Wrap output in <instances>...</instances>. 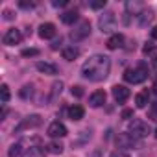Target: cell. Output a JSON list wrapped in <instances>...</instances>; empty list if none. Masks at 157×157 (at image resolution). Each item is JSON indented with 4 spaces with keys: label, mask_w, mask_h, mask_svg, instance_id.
<instances>
[{
    "label": "cell",
    "mask_w": 157,
    "mask_h": 157,
    "mask_svg": "<svg viewBox=\"0 0 157 157\" xmlns=\"http://www.w3.org/2000/svg\"><path fill=\"white\" fill-rule=\"evenodd\" d=\"M93 10H104L105 8V0H94V2H91L89 4Z\"/></svg>",
    "instance_id": "29"
},
{
    "label": "cell",
    "mask_w": 157,
    "mask_h": 157,
    "mask_svg": "<svg viewBox=\"0 0 157 157\" xmlns=\"http://www.w3.org/2000/svg\"><path fill=\"white\" fill-rule=\"evenodd\" d=\"M117 146H118V150H137L139 146H140V142H139V139H135L131 133H118L117 135Z\"/></svg>",
    "instance_id": "5"
},
{
    "label": "cell",
    "mask_w": 157,
    "mask_h": 157,
    "mask_svg": "<svg viewBox=\"0 0 157 157\" xmlns=\"http://www.w3.org/2000/svg\"><path fill=\"white\" fill-rule=\"evenodd\" d=\"M142 11V4L139 2V0H129V2H126V13L128 15H135V17H139V13Z\"/></svg>",
    "instance_id": "18"
},
{
    "label": "cell",
    "mask_w": 157,
    "mask_h": 157,
    "mask_svg": "<svg viewBox=\"0 0 157 157\" xmlns=\"http://www.w3.org/2000/svg\"><path fill=\"white\" fill-rule=\"evenodd\" d=\"M129 89L126 87V85H115L113 87V98L118 102V104H124L128 98H129Z\"/></svg>",
    "instance_id": "10"
},
{
    "label": "cell",
    "mask_w": 157,
    "mask_h": 157,
    "mask_svg": "<svg viewBox=\"0 0 157 157\" xmlns=\"http://www.w3.org/2000/svg\"><path fill=\"white\" fill-rule=\"evenodd\" d=\"M91 33V24L89 21H82V22H78V26H74V30L70 32V39L74 43H80L83 39H87Z\"/></svg>",
    "instance_id": "6"
},
{
    "label": "cell",
    "mask_w": 157,
    "mask_h": 157,
    "mask_svg": "<svg viewBox=\"0 0 157 157\" xmlns=\"http://www.w3.org/2000/svg\"><path fill=\"white\" fill-rule=\"evenodd\" d=\"M153 93H155V94H157V82H155V83H153Z\"/></svg>",
    "instance_id": "37"
},
{
    "label": "cell",
    "mask_w": 157,
    "mask_h": 157,
    "mask_svg": "<svg viewBox=\"0 0 157 157\" xmlns=\"http://www.w3.org/2000/svg\"><path fill=\"white\" fill-rule=\"evenodd\" d=\"M21 96H22L24 100L32 98V96H33V85H24V87L21 89Z\"/></svg>",
    "instance_id": "24"
},
{
    "label": "cell",
    "mask_w": 157,
    "mask_h": 157,
    "mask_svg": "<svg viewBox=\"0 0 157 157\" xmlns=\"http://www.w3.org/2000/svg\"><path fill=\"white\" fill-rule=\"evenodd\" d=\"M109 70H111V59L104 54H94L83 63L82 76L89 82H104L109 76Z\"/></svg>",
    "instance_id": "1"
},
{
    "label": "cell",
    "mask_w": 157,
    "mask_h": 157,
    "mask_svg": "<svg viewBox=\"0 0 157 157\" xmlns=\"http://www.w3.org/2000/svg\"><path fill=\"white\" fill-rule=\"evenodd\" d=\"M19 6L24 8V10H32V8H35V2H24V0H21Z\"/></svg>",
    "instance_id": "31"
},
{
    "label": "cell",
    "mask_w": 157,
    "mask_h": 157,
    "mask_svg": "<svg viewBox=\"0 0 157 157\" xmlns=\"http://www.w3.org/2000/svg\"><path fill=\"white\" fill-rule=\"evenodd\" d=\"M35 68H37L39 72H43V74H48V76H56V74L59 72L57 67H56L54 63H48V61H37Z\"/></svg>",
    "instance_id": "11"
},
{
    "label": "cell",
    "mask_w": 157,
    "mask_h": 157,
    "mask_svg": "<svg viewBox=\"0 0 157 157\" xmlns=\"http://www.w3.org/2000/svg\"><path fill=\"white\" fill-rule=\"evenodd\" d=\"M68 2H67V0H54V2H52V6L54 8H65Z\"/></svg>",
    "instance_id": "33"
},
{
    "label": "cell",
    "mask_w": 157,
    "mask_h": 157,
    "mask_svg": "<svg viewBox=\"0 0 157 157\" xmlns=\"http://www.w3.org/2000/svg\"><path fill=\"white\" fill-rule=\"evenodd\" d=\"M4 19H6V21H11V19H13V13H11L10 10H6V11H4Z\"/></svg>",
    "instance_id": "35"
},
{
    "label": "cell",
    "mask_w": 157,
    "mask_h": 157,
    "mask_svg": "<svg viewBox=\"0 0 157 157\" xmlns=\"http://www.w3.org/2000/svg\"><path fill=\"white\" fill-rule=\"evenodd\" d=\"M24 57H35V56H39V50L37 48H26V50H22L21 52Z\"/></svg>",
    "instance_id": "27"
},
{
    "label": "cell",
    "mask_w": 157,
    "mask_h": 157,
    "mask_svg": "<svg viewBox=\"0 0 157 157\" xmlns=\"http://www.w3.org/2000/svg\"><path fill=\"white\" fill-rule=\"evenodd\" d=\"M153 67H155V68H157V57H155V59H153Z\"/></svg>",
    "instance_id": "38"
},
{
    "label": "cell",
    "mask_w": 157,
    "mask_h": 157,
    "mask_svg": "<svg viewBox=\"0 0 157 157\" xmlns=\"http://www.w3.org/2000/svg\"><path fill=\"white\" fill-rule=\"evenodd\" d=\"M70 93H72L74 96H78V98H80V96H83V89H82L80 85H74V87L70 89Z\"/></svg>",
    "instance_id": "30"
},
{
    "label": "cell",
    "mask_w": 157,
    "mask_h": 157,
    "mask_svg": "<svg viewBox=\"0 0 157 157\" xmlns=\"http://www.w3.org/2000/svg\"><path fill=\"white\" fill-rule=\"evenodd\" d=\"M122 44H124V35H122V33H115V35H111V37L107 39V43H105V46H107L109 50L122 48Z\"/></svg>",
    "instance_id": "15"
},
{
    "label": "cell",
    "mask_w": 157,
    "mask_h": 157,
    "mask_svg": "<svg viewBox=\"0 0 157 157\" xmlns=\"http://www.w3.org/2000/svg\"><path fill=\"white\" fill-rule=\"evenodd\" d=\"M89 104H91V107H102L105 104V93L104 91H94L89 96Z\"/></svg>",
    "instance_id": "13"
},
{
    "label": "cell",
    "mask_w": 157,
    "mask_h": 157,
    "mask_svg": "<svg viewBox=\"0 0 157 157\" xmlns=\"http://www.w3.org/2000/svg\"><path fill=\"white\" fill-rule=\"evenodd\" d=\"M39 37L41 39H52L56 37V26L52 22H44L39 26Z\"/></svg>",
    "instance_id": "12"
},
{
    "label": "cell",
    "mask_w": 157,
    "mask_h": 157,
    "mask_svg": "<svg viewBox=\"0 0 157 157\" xmlns=\"http://www.w3.org/2000/svg\"><path fill=\"white\" fill-rule=\"evenodd\" d=\"M41 122H43V118H41L39 115H30V117H26V118L21 120V124L15 128V133H21V131H24V129L37 128V126H41Z\"/></svg>",
    "instance_id": "7"
},
{
    "label": "cell",
    "mask_w": 157,
    "mask_h": 157,
    "mask_svg": "<svg viewBox=\"0 0 157 157\" xmlns=\"http://www.w3.org/2000/svg\"><path fill=\"white\" fill-rule=\"evenodd\" d=\"M21 153H22V142H17V144L10 146V150H8V155L10 157H19Z\"/></svg>",
    "instance_id": "23"
},
{
    "label": "cell",
    "mask_w": 157,
    "mask_h": 157,
    "mask_svg": "<svg viewBox=\"0 0 157 157\" xmlns=\"http://www.w3.org/2000/svg\"><path fill=\"white\" fill-rule=\"evenodd\" d=\"M128 133H131L135 139H144V137L150 135V126H148V122H144L140 118H133L129 122V131Z\"/></svg>",
    "instance_id": "3"
},
{
    "label": "cell",
    "mask_w": 157,
    "mask_h": 157,
    "mask_svg": "<svg viewBox=\"0 0 157 157\" xmlns=\"http://www.w3.org/2000/svg\"><path fill=\"white\" fill-rule=\"evenodd\" d=\"M48 151L50 153H56V155H59V153H63V150H65V146L61 144V142H57V140H54V142H50L48 146Z\"/></svg>",
    "instance_id": "22"
},
{
    "label": "cell",
    "mask_w": 157,
    "mask_h": 157,
    "mask_svg": "<svg viewBox=\"0 0 157 157\" xmlns=\"http://www.w3.org/2000/svg\"><path fill=\"white\" fill-rule=\"evenodd\" d=\"M61 89H63V83L61 82H56L52 85V98H56L57 94H61Z\"/></svg>",
    "instance_id": "28"
},
{
    "label": "cell",
    "mask_w": 157,
    "mask_h": 157,
    "mask_svg": "<svg viewBox=\"0 0 157 157\" xmlns=\"http://www.w3.org/2000/svg\"><path fill=\"white\" fill-rule=\"evenodd\" d=\"M98 26L102 30V33H111L113 30H117V17L113 11H104L98 19Z\"/></svg>",
    "instance_id": "4"
},
{
    "label": "cell",
    "mask_w": 157,
    "mask_h": 157,
    "mask_svg": "<svg viewBox=\"0 0 157 157\" xmlns=\"http://www.w3.org/2000/svg\"><path fill=\"white\" fill-rule=\"evenodd\" d=\"M109 157H129L126 151H122V150H115V151H111V155Z\"/></svg>",
    "instance_id": "32"
},
{
    "label": "cell",
    "mask_w": 157,
    "mask_h": 157,
    "mask_svg": "<svg viewBox=\"0 0 157 157\" xmlns=\"http://www.w3.org/2000/svg\"><path fill=\"white\" fill-rule=\"evenodd\" d=\"M155 111H157V102H155Z\"/></svg>",
    "instance_id": "40"
},
{
    "label": "cell",
    "mask_w": 157,
    "mask_h": 157,
    "mask_svg": "<svg viewBox=\"0 0 157 157\" xmlns=\"http://www.w3.org/2000/svg\"><path fill=\"white\" fill-rule=\"evenodd\" d=\"M0 93H2V104H8V102H10V96H11V94H10V87L4 83L2 87H0Z\"/></svg>",
    "instance_id": "26"
},
{
    "label": "cell",
    "mask_w": 157,
    "mask_h": 157,
    "mask_svg": "<svg viewBox=\"0 0 157 157\" xmlns=\"http://www.w3.org/2000/svg\"><path fill=\"white\" fill-rule=\"evenodd\" d=\"M61 56H63V59H67V61H74V59H78V56H80V48L78 46H65L63 50H61Z\"/></svg>",
    "instance_id": "16"
},
{
    "label": "cell",
    "mask_w": 157,
    "mask_h": 157,
    "mask_svg": "<svg viewBox=\"0 0 157 157\" xmlns=\"http://www.w3.org/2000/svg\"><path fill=\"white\" fill-rule=\"evenodd\" d=\"M131 117H133V109H124V111H122V118H124V120H129Z\"/></svg>",
    "instance_id": "34"
},
{
    "label": "cell",
    "mask_w": 157,
    "mask_h": 157,
    "mask_svg": "<svg viewBox=\"0 0 157 157\" xmlns=\"http://www.w3.org/2000/svg\"><path fill=\"white\" fill-rule=\"evenodd\" d=\"M155 139H157V128H155Z\"/></svg>",
    "instance_id": "39"
},
{
    "label": "cell",
    "mask_w": 157,
    "mask_h": 157,
    "mask_svg": "<svg viewBox=\"0 0 157 157\" xmlns=\"http://www.w3.org/2000/svg\"><path fill=\"white\" fill-rule=\"evenodd\" d=\"M155 50H157V48H155L153 43H146V44L142 46V54H144V56H153Z\"/></svg>",
    "instance_id": "25"
},
{
    "label": "cell",
    "mask_w": 157,
    "mask_h": 157,
    "mask_svg": "<svg viewBox=\"0 0 157 157\" xmlns=\"http://www.w3.org/2000/svg\"><path fill=\"white\" fill-rule=\"evenodd\" d=\"M78 21V11H65L61 15V22L63 24H74Z\"/></svg>",
    "instance_id": "21"
},
{
    "label": "cell",
    "mask_w": 157,
    "mask_h": 157,
    "mask_svg": "<svg viewBox=\"0 0 157 157\" xmlns=\"http://www.w3.org/2000/svg\"><path fill=\"white\" fill-rule=\"evenodd\" d=\"M2 41H4L6 46H15V44H19V43L22 41V33H21V30L11 28V30H8V32L4 33Z\"/></svg>",
    "instance_id": "8"
},
{
    "label": "cell",
    "mask_w": 157,
    "mask_h": 157,
    "mask_svg": "<svg viewBox=\"0 0 157 157\" xmlns=\"http://www.w3.org/2000/svg\"><path fill=\"white\" fill-rule=\"evenodd\" d=\"M67 113H68V118H70V120H82L83 115H85V109H83L82 105L74 104V105H70V107L67 109Z\"/></svg>",
    "instance_id": "14"
},
{
    "label": "cell",
    "mask_w": 157,
    "mask_h": 157,
    "mask_svg": "<svg viewBox=\"0 0 157 157\" xmlns=\"http://www.w3.org/2000/svg\"><path fill=\"white\" fill-rule=\"evenodd\" d=\"M137 21H139V26L146 28V26H148V24L153 21V11H150V10H142V11L139 13Z\"/></svg>",
    "instance_id": "17"
},
{
    "label": "cell",
    "mask_w": 157,
    "mask_h": 157,
    "mask_svg": "<svg viewBox=\"0 0 157 157\" xmlns=\"http://www.w3.org/2000/svg\"><path fill=\"white\" fill-rule=\"evenodd\" d=\"M44 155H46V150L43 146H30L26 148L22 157H44Z\"/></svg>",
    "instance_id": "19"
},
{
    "label": "cell",
    "mask_w": 157,
    "mask_h": 157,
    "mask_svg": "<svg viewBox=\"0 0 157 157\" xmlns=\"http://www.w3.org/2000/svg\"><path fill=\"white\" fill-rule=\"evenodd\" d=\"M151 39H155V41H157V26H153V28H151Z\"/></svg>",
    "instance_id": "36"
},
{
    "label": "cell",
    "mask_w": 157,
    "mask_h": 157,
    "mask_svg": "<svg viewBox=\"0 0 157 157\" xmlns=\"http://www.w3.org/2000/svg\"><path fill=\"white\" fill-rule=\"evenodd\" d=\"M148 102H150V94H148V91H142V93H139V94L135 96V104H137L139 109H144V107L148 105Z\"/></svg>",
    "instance_id": "20"
},
{
    "label": "cell",
    "mask_w": 157,
    "mask_h": 157,
    "mask_svg": "<svg viewBox=\"0 0 157 157\" xmlns=\"http://www.w3.org/2000/svg\"><path fill=\"white\" fill-rule=\"evenodd\" d=\"M46 133L52 137V139H61V137H65L68 131H67V128H65V124L63 122H59V120H56V122H52L50 126H48V129H46Z\"/></svg>",
    "instance_id": "9"
},
{
    "label": "cell",
    "mask_w": 157,
    "mask_h": 157,
    "mask_svg": "<svg viewBox=\"0 0 157 157\" xmlns=\"http://www.w3.org/2000/svg\"><path fill=\"white\" fill-rule=\"evenodd\" d=\"M146 78H148V68H146L144 65H139V67H135V68H128V70L124 72V80H126L128 83H133V85L142 83Z\"/></svg>",
    "instance_id": "2"
}]
</instances>
